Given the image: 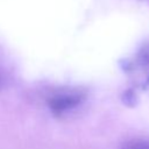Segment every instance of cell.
I'll return each mask as SVG.
<instances>
[{"instance_id":"6da1fadb","label":"cell","mask_w":149,"mask_h":149,"mask_svg":"<svg viewBox=\"0 0 149 149\" xmlns=\"http://www.w3.org/2000/svg\"><path fill=\"white\" fill-rule=\"evenodd\" d=\"M84 99L85 93L81 91H63L51 95L48 99V106L52 114H55L56 116H62L63 114L79 106L84 101Z\"/></svg>"},{"instance_id":"7a4b0ae2","label":"cell","mask_w":149,"mask_h":149,"mask_svg":"<svg viewBox=\"0 0 149 149\" xmlns=\"http://www.w3.org/2000/svg\"><path fill=\"white\" fill-rule=\"evenodd\" d=\"M121 149H149V140L134 139L122 143Z\"/></svg>"},{"instance_id":"3957f363","label":"cell","mask_w":149,"mask_h":149,"mask_svg":"<svg viewBox=\"0 0 149 149\" xmlns=\"http://www.w3.org/2000/svg\"><path fill=\"white\" fill-rule=\"evenodd\" d=\"M143 87L147 90V92L149 93V76L146 78V80H144V83H143Z\"/></svg>"},{"instance_id":"277c9868","label":"cell","mask_w":149,"mask_h":149,"mask_svg":"<svg viewBox=\"0 0 149 149\" xmlns=\"http://www.w3.org/2000/svg\"><path fill=\"white\" fill-rule=\"evenodd\" d=\"M2 87V78H1V76H0V88Z\"/></svg>"}]
</instances>
